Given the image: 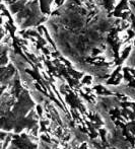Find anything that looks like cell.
I'll return each mask as SVG.
<instances>
[{
  "instance_id": "1",
  "label": "cell",
  "mask_w": 135,
  "mask_h": 149,
  "mask_svg": "<svg viewBox=\"0 0 135 149\" xmlns=\"http://www.w3.org/2000/svg\"><path fill=\"white\" fill-rule=\"evenodd\" d=\"M64 1H65V0H55V2H56V4H57L58 6L62 5V4L64 3Z\"/></svg>"
}]
</instances>
